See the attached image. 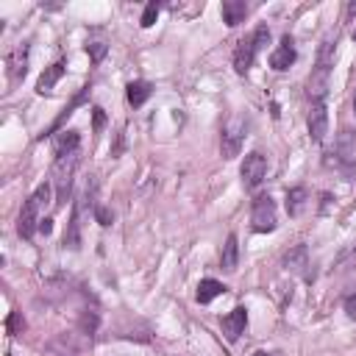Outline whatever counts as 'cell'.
Instances as JSON below:
<instances>
[{
	"instance_id": "19",
	"label": "cell",
	"mask_w": 356,
	"mask_h": 356,
	"mask_svg": "<svg viewBox=\"0 0 356 356\" xmlns=\"http://www.w3.org/2000/svg\"><path fill=\"white\" fill-rule=\"evenodd\" d=\"M237 265H240V240H237V234H229V240L223 245V253H220V267L226 273H234Z\"/></svg>"
},
{
	"instance_id": "27",
	"label": "cell",
	"mask_w": 356,
	"mask_h": 356,
	"mask_svg": "<svg viewBox=\"0 0 356 356\" xmlns=\"http://www.w3.org/2000/svg\"><path fill=\"white\" fill-rule=\"evenodd\" d=\"M103 125H106V114H103L100 106H95V109H92V128H95V134H100Z\"/></svg>"
},
{
	"instance_id": "25",
	"label": "cell",
	"mask_w": 356,
	"mask_h": 356,
	"mask_svg": "<svg viewBox=\"0 0 356 356\" xmlns=\"http://www.w3.org/2000/svg\"><path fill=\"white\" fill-rule=\"evenodd\" d=\"M106 51H109V45H106V42H89V45H87V53L92 56V62H95V64H100V62H103Z\"/></svg>"
},
{
	"instance_id": "22",
	"label": "cell",
	"mask_w": 356,
	"mask_h": 356,
	"mask_svg": "<svg viewBox=\"0 0 356 356\" xmlns=\"http://www.w3.org/2000/svg\"><path fill=\"white\" fill-rule=\"evenodd\" d=\"M306 204H309L306 187H292V190L287 193V215H290V217H298V215L306 209Z\"/></svg>"
},
{
	"instance_id": "10",
	"label": "cell",
	"mask_w": 356,
	"mask_h": 356,
	"mask_svg": "<svg viewBox=\"0 0 356 356\" xmlns=\"http://www.w3.org/2000/svg\"><path fill=\"white\" fill-rule=\"evenodd\" d=\"M223 334H226V339L229 342H237L242 334H245V326H248V309L245 306H237V309H231L226 317H223Z\"/></svg>"
},
{
	"instance_id": "11",
	"label": "cell",
	"mask_w": 356,
	"mask_h": 356,
	"mask_svg": "<svg viewBox=\"0 0 356 356\" xmlns=\"http://www.w3.org/2000/svg\"><path fill=\"white\" fill-rule=\"evenodd\" d=\"M6 67H9V81L12 84H20L28 73V45H17L9 56H6Z\"/></svg>"
},
{
	"instance_id": "31",
	"label": "cell",
	"mask_w": 356,
	"mask_h": 356,
	"mask_svg": "<svg viewBox=\"0 0 356 356\" xmlns=\"http://www.w3.org/2000/svg\"><path fill=\"white\" fill-rule=\"evenodd\" d=\"M39 231H42V234H45V237H48V234H51V231H53V220H51V217H45V220H42V223H39Z\"/></svg>"
},
{
	"instance_id": "29",
	"label": "cell",
	"mask_w": 356,
	"mask_h": 356,
	"mask_svg": "<svg viewBox=\"0 0 356 356\" xmlns=\"http://www.w3.org/2000/svg\"><path fill=\"white\" fill-rule=\"evenodd\" d=\"M81 328L92 334V331L98 328V314H95V312H84V314H81Z\"/></svg>"
},
{
	"instance_id": "7",
	"label": "cell",
	"mask_w": 356,
	"mask_h": 356,
	"mask_svg": "<svg viewBox=\"0 0 356 356\" xmlns=\"http://www.w3.org/2000/svg\"><path fill=\"white\" fill-rule=\"evenodd\" d=\"M240 175H242V187L245 190H256L262 181H265V175H267V159L262 153H248L242 167H240Z\"/></svg>"
},
{
	"instance_id": "6",
	"label": "cell",
	"mask_w": 356,
	"mask_h": 356,
	"mask_svg": "<svg viewBox=\"0 0 356 356\" xmlns=\"http://www.w3.org/2000/svg\"><path fill=\"white\" fill-rule=\"evenodd\" d=\"M251 226L256 234H270L278 226V212H276V201L270 195H256L251 204Z\"/></svg>"
},
{
	"instance_id": "28",
	"label": "cell",
	"mask_w": 356,
	"mask_h": 356,
	"mask_svg": "<svg viewBox=\"0 0 356 356\" xmlns=\"http://www.w3.org/2000/svg\"><path fill=\"white\" fill-rule=\"evenodd\" d=\"M95 220L106 229V226H112V220H114V215H112V209H106V206H98L95 209Z\"/></svg>"
},
{
	"instance_id": "26",
	"label": "cell",
	"mask_w": 356,
	"mask_h": 356,
	"mask_svg": "<svg viewBox=\"0 0 356 356\" xmlns=\"http://www.w3.org/2000/svg\"><path fill=\"white\" fill-rule=\"evenodd\" d=\"M23 328H26L23 314H20V312H12L9 320H6V331H9V334H23Z\"/></svg>"
},
{
	"instance_id": "8",
	"label": "cell",
	"mask_w": 356,
	"mask_h": 356,
	"mask_svg": "<svg viewBox=\"0 0 356 356\" xmlns=\"http://www.w3.org/2000/svg\"><path fill=\"white\" fill-rule=\"evenodd\" d=\"M306 125H309V136H312V142H323V139H326V134H328V109H326V103H323V100L309 106Z\"/></svg>"
},
{
	"instance_id": "32",
	"label": "cell",
	"mask_w": 356,
	"mask_h": 356,
	"mask_svg": "<svg viewBox=\"0 0 356 356\" xmlns=\"http://www.w3.org/2000/svg\"><path fill=\"white\" fill-rule=\"evenodd\" d=\"M353 15H356V0H350V3L345 6V20H350Z\"/></svg>"
},
{
	"instance_id": "14",
	"label": "cell",
	"mask_w": 356,
	"mask_h": 356,
	"mask_svg": "<svg viewBox=\"0 0 356 356\" xmlns=\"http://www.w3.org/2000/svg\"><path fill=\"white\" fill-rule=\"evenodd\" d=\"M328 78H331V70H326V67H314V70H312V75H309V81H306V92H309L312 103H320V100L326 98V92H328Z\"/></svg>"
},
{
	"instance_id": "1",
	"label": "cell",
	"mask_w": 356,
	"mask_h": 356,
	"mask_svg": "<svg viewBox=\"0 0 356 356\" xmlns=\"http://www.w3.org/2000/svg\"><path fill=\"white\" fill-rule=\"evenodd\" d=\"M95 195H98V181L92 178V181H87V190H84V195L75 201V206H73V217H70V226H67V231H64V248H70V251H78L81 248V229H84V217H87V212H92L95 215Z\"/></svg>"
},
{
	"instance_id": "5",
	"label": "cell",
	"mask_w": 356,
	"mask_h": 356,
	"mask_svg": "<svg viewBox=\"0 0 356 356\" xmlns=\"http://www.w3.org/2000/svg\"><path fill=\"white\" fill-rule=\"evenodd\" d=\"M245 131H248V120L242 114H231L223 125V134H220V150H223V159H237L240 150H242V142H245Z\"/></svg>"
},
{
	"instance_id": "4",
	"label": "cell",
	"mask_w": 356,
	"mask_h": 356,
	"mask_svg": "<svg viewBox=\"0 0 356 356\" xmlns=\"http://www.w3.org/2000/svg\"><path fill=\"white\" fill-rule=\"evenodd\" d=\"M267 42H270V28H267V26H259L251 37L240 39V42H237V48H234V70H237L240 75H245V73L253 67L256 53H259Z\"/></svg>"
},
{
	"instance_id": "13",
	"label": "cell",
	"mask_w": 356,
	"mask_h": 356,
	"mask_svg": "<svg viewBox=\"0 0 356 356\" xmlns=\"http://www.w3.org/2000/svg\"><path fill=\"white\" fill-rule=\"evenodd\" d=\"M295 59H298V53H295L292 37H290V34H284V37H281V45L270 53V67L281 73V70H290V67L295 64Z\"/></svg>"
},
{
	"instance_id": "16",
	"label": "cell",
	"mask_w": 356,
	"mask_h": 356,
	"mask_svg": "<svg viewBox=\"0 0 356 356\" xmlns=\"http://www.w3.org/2000/svg\"><path fill=\"white\" fill-rule=\"evenodd\" d=\"M220 15H223V23L229 28H237L245 20V15H248V3H245V0H223Z\"/></svg>"
},
{
	"instance_id": "23",
	"label": "cell",
	"mask_w": 356,
	"mask_h": 356,
	"mask_svg": "<svg viewBox=\"0 0 356 356\" xmlns=\"http://www.w3.org/2000/svg\"><path fill=\"white\" fill-rule=\"evenodd\" d=\"M226 292V287L220 284V281H215V278H204L201 284H198V292H195V298H198V303H212L215 298H220Z\"/></svg>"
},
{
	"instance_id": "30",
	"label": "cell",
	"mask_w": 356,
	"mask_h": 356,
	"mask_svg": "<svg viewBox=\"0 0 356 356\" xmlns=\"http://www.w3.org/2000/svg\"><path fill=\"white\" fill-rule=\"evenodd\" d=\"M342 306H345V314H348V317H353V320H356V290H353V292H348V295H345V301H342Z\"/></svg>"
},
{
	"instance_id": "20",
	"label": "cell",
	"mask_w": 356,
	"mask_h": 356,
	"mask_svg": "<svg viewBox=\"0 0 356 356\" xmlns=\"http://www.w3.org/2000/svg\"><path fill=\"white\" fill-rule=\"evenodd\" d=\"M87 98H89V87H84V89H81V92H78V95L70 100V106H64V109H62V114L53 120V125L45 131V136H56V134H59V128L64 125V120H67V117H70V114H73V112H75V109H78V106H81Z\"/></svg>"
},
{
	"instance_id": "34",
	"label": "cell",
	"mask_w": 356,
	"mask_h": 356,
	"mask_svg": "<svg viewBox=\"0 0 356 356\" xmlns=\"http://www.w3.org/2000/svg\"><path fill=\"white\" fill-rule=\"evenodd\" d=\"M353 114H356V98H353Z\"/></svg>"
},
{
	"instance_id": "3",
	"label": "cell",
	"mask_w": 356,
	"mask_h": 356,
	"mask_svg": "<svg viewBox=\"0 0 356 356\" xmlns=\"http://www.w3.org/2000/svg\"><path fill=\"white\" fill-rule=\"evenodd\" d=\"M48 198H51V187L48 184H42L26 204H23V209H20V217H17V234L23 237V240H31L34 234H37V229H39V215H42V206L48 204Z\"/></svg>"
},
{
	"instance_id": "15",
	"label": "cell",
	"mask_w": 356,
	"mask_h": 356,
	"mask_svg": "<svg viewBox=\"0 0 356 356\" xmlns=\"http://www.w3.org/2000/svg\"><path fill=\"white\" fill-rule=\"evenodd\" d=\"M337 42H339V31H328L317 48V64L314 67H326L331 70L334 67V59H337Z\"/></svg>"
},
{
	"instance_id": "2",
	"label": "cell",
	"mask_w": 356,
	"mask_h": 356,
	"mask_svg": "<svg viewBox=\"0 0 356 356\" xmlns=\"http://www.w3.org/2000/svg\"><path fill=\"white\" fill-rule=\"evenodd\" d=\"M75 170H78V150L56 156L53 170H51L53 187H56V209H62V206L67 204L70 193H73V178H75Z\"/></svg>"
},
{
	"instance_id": "18",
	"label": "cell",
	"mask_w": 356,
	"mask_h": 356,
	"mask_svg": "<svg viewBox=\"0 0 356 356\" xmlns=\"http://www.w3.org/2000/svg\"><path fill=\"white\" fill-rule=\"evenodd\" d=\"M78 148H81V134L73 131V128H64V131H59V134L53 136V150H56V156L73 153V150H78Z\"/></svg>"
},
{
	"instance_id": "24",
	"label": "cell",
	"mask_w": 356,
	"mask_h": 356,
	"mask_svg": "<svg viewBox=\"0 0 356 356\" xmlns=\"http://www.w3.org/2000/svg\"><path fill=\"white\" fill-rule=\"evenodd\" d=\"M159 9H161V6L156 3V0H150V3L145 6V12H142V20H139V26H142V28H150V26L156 23V17H159Z\"/></svg>"
},
{
	"instance_id": "9",
	"label": "cell",
	"mask_w": 356,
	"mask_h": 356,
	"mask_svg": "<svg viewBox=\"0 0 356 356\" xmlns=\"http://www.w3.org/2000/svg\"><path fill=\"white\" fill-rule=\"evenodd\" d=\"M281 265H284V270H287V273H298V276H303L306 281H312V278H314V276L306 270V267H309V248H306V245H295V248H290V251L284 253Z\"/></svg>"
},
{
	"instance_id": "33",
	"label": "cell",
	"mask_w": 356,
	"mask_h": 356,
	"mask_svg": "<svg viewBox=\"0 0 356 356\" xmlns=\"http://www.w3.org/2000/svg\"><path fill=\"white\" fill-rule=\"evenodd\" d=\"M253 356H276V353H262V350H256Z\"/></svg>"
},
{
	"instance_id": "17",
	"label": "cell",
	"mask_w": 356,
	"mask_h": 356,
	"mask_svg": "<svg viewBox=\"0 0 356 356\" xmlns=\"http://www.w3.org/2000/svg\"><path fill=\"white\" fill-rule=\"evenodd\" d=\"M62 75H64V62H56V64L45 67L42 75H39V81H37V92H39V95H51L53 87L62 81Z\"/></svg>"
},
{
	"instance_id": "12",
	"label": "cell",
	"mask_w": 356,
	"mask_h": 356,
	"mask_svg": "<svg viewBox=\"0 0 356 356\" xmlns=\"http://www.w3.org/2000/svg\"><path fill=\"white\" fill-rule=\"evenodd\" d=\"M334 153H337V161L345 164V167H356V131H339L337 136V145H334Z\"/></svg>"
},
{
	"instance_id": "35",
	"label": "cell",
	"mask_w": 356,
	"mask_h": 356,
	"mask_svg": "<svg viewBox=\"0 0 356 356\" xmlns=\"http://www.w3.org/2000/svg\"><path fill=\"white\" fill-rule=\"evenodd\" d=\"M353 42H356V28H353Z\"/></svg>"
},
{
	"instance_id": "21",
	"label": "cell",
	"mask_w": 356,
	"mask_h": 356,
	"mask_svg": "<svg viewBox=\"0 0 356 356\" xmlns=\"http://www.w3.org/2000/svg\"><path fill=\"white\" fill-rule=\"evenodd\" d=\"M125 95H128V103H131L134 109H139V106H145L148 98L153 95V87H150L148 81H131V84L125 87Z\"/></svg>"
}]
</instances>
